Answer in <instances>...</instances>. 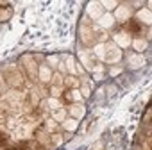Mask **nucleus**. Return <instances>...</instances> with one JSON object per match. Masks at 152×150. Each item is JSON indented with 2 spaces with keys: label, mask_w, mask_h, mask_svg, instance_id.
<instances>
[{
  "label": "nucleus",
  "mask_w": 152,
  "mask_h": 150,
  "mask_svg": "<svg viewBox=\"0 0 152 150\" xmlns=\"http://www.w3.org/2000/svg\"><path fill=\"white\" fill-rule=\"evenodd\" d=\"M124 29H125L127 32H132V34H136V32L140 31V23H138L136 20H129V22L124 25Z\"/></svg>",
  "instance_id": "f257e3e1"
},
{
  "label": "nucleus",
  "mask_w": 152,
  "mask_h": 150,
  "mask_svg": "<svg viewBox=\"0 0 152 150\" xmlns=\"http://www.w3.org/2000/svg\"><path fill=\"white\" fill-rule=\"evenodd\" d=\"M11 16H13V9H11V7H7V9H4V11L0 9V22H7Z\"/></svg>",
  "instance_id": "f03ea898"
},
{
  "label": "nucleus",
  "mask_w": 152,
  "mask_h": 150,
  "mask_svg": "<svg viewBox=\"0 0 152 150\" xmlns=\"http://www.w3.org/2000/svg\"><path fill=\"white\" fill-rule=\"evenodd\" d=\"M63 104H70L72 100H73V91L72 90H66L64 91V95H61V98H59Z\"/></svg>",
  "instance_id": "7ed1b4c3"
},
{
  "label": "nucleus",
  "mask_w": 152,
  "mask_h": 150,
  "mask_svg": "<svg viewBox=\"0 0 152 150\" xmlns=\"http://www.w3.org/2000/svg\"><path fill=\"white\" fill-rule=\"evenodd\" d=\"M9 141H11V138H9L6 132H2V130H0V146H2V148H6Z\"/></svg>",
  "instance_id": "20e7f679"
},
{
  "label": "nucleus",
  "mask_w": 152,
  "mask_h": 150,
  "mask_svg": "<svg viewBox=\"0 0 152 150\" xmlns=\"http://www.w3.org/2000/svg\"><path fill=\"white\" fill-rule=\"evenodd\" d=\"M61 141H63L61 134H54V136H50V146H57Z\"/></svg>",
  "instance_id": "39448f33"
},
{
  "label": "nucleus",
  "mask_w": 152,
  "mask_h": 150,
  "mask_svg": "<svg viewBox=\"0 0 152 150\" xmlns=\"http://www.w3.org/2000/svg\"><path fill=\"white\" fill-rule=\"evenodd\" d=\"M66 84H68L70 88H79V81L75 79V77H68V79H66Z\"/></svg>",
  "instance_id": "423d86ee"
},
{
  "label": "nucleus",
  "mask_w": 152,
  "mask_h": 150,
  "mask_svg": "<svg viewBox=\"0 0 152 150\" xmlns=\"http://www.w3.org/2000/svg\"><path fill=\"white\" fill-rule=\"evenodd\" d=\"M34 150H48V148H45V145H39V143H36Z\"/></svg>",
  "instance_id": "0eeeda50"
},
{
  "label": "nucleus",
  "mask_w": 152,
  "mask_h": 150,
  "mask_svg": "<svg viewBox=\"0 0 152 150\" xmlns=\"http://www.w3.org/2000/svg\"><path fill=\"white\" fill-rule=\"evenodd\" d=\"M54 81H56V84H61V81H63V77H59V75H56V77H54Z\"/></svg>",
  "instance_id": "6e6552de"
},
{
  "label": "nucleus",
  "mask_w": 152,
  "mask_h": 150,
  "mask_svg": "<svg viewBox=\"0 0 152 150\" xmlns=\"http://www.w3.org/2000/svg\"><path fill=\"white\" fill-rule=\"evenodd\" d=\"M66 123H68V125H66V127H68V129H72V127H73V129H75V125H77V123H75V122H66Z\"/></svg>",
  "instance_id": "1a4fd4ad"
}]
</instances>
